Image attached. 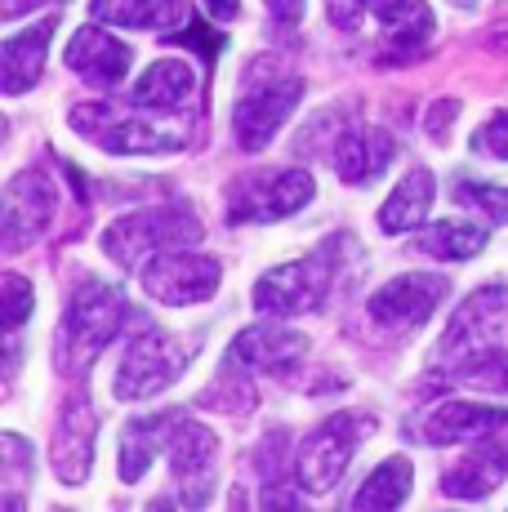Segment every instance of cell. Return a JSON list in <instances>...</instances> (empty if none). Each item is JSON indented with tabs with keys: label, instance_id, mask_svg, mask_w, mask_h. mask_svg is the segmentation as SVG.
<instances>
[{
	"label": "cell",
	"instance_id": "6da1fadb",
	"mask_svg": "<svg viewBox=\"0 0 508 512\" xmlns=\"http://www.w3.org/2000/svg\"><path fill=\"white\" fill-rule=\"evenodd\" d=\"M304 76L286 72V63L272 54L254 58L241 76L237 103H232V134H237L241 152H263L281 134V125L295 116L299 98H304Z\"/></svg>",
	"mask_w": 508,
	"mask_h": 512
},
{
	"label": "cell",
	"instance_id": "7a4b0ae2",
	"mask_svg": "<svg viewBox=\"0 0 508 512\" xmlns=\"http://www.w3.org/2000/svg\"><path fill=\"white\" fill-rule=\"evenodd\" d=\"M125 317H130V308H125V299H121L116 285L85 281L81 290L67 299L63 321H58V334H54L58 370L72 374V379H85L94 361L107 352V343L121 334Z\"/></svg>",
	"mask_w": 508,
	"mask_h": 512
},
{
	"label": "cell",
	"instance_id": "3957f363",
	"mask_svg": "<svg viewBox=\"0 0 508 512\" xmlns=\"http://www.w3.org/2000/svg\"><path fill=\"white\" fill-rule=\"evenodd\" d=\"M201 236H205V228L188 205H148V210L121 214V219L107 223L103 228V254L116 259L121 268L143 272L156 254L197 245Z\"/></svg>",
	"mask_w": 508,
	"mask_h": 512
},
{
	"label": "cell",
	"instance_id": "277c9868",
	"mask_svg": "<svg viewBox=\"0 0 508 512\" xmlns=\"http://www.w3.org/2000/svg\"><path fill=\"white\" fill-rule=\"evenodd\" d=\"M344 250H348V236H335L321 250L304 254V259L268 268L254 281V312H263V317H304V312H317L339 277V263H344L339 254Z\"/></svg>",
	"mask_w": 508,
	"mask_h": 512
},
{
	"label": "cell",
	"instance_id": "5b68a950",
	"mask_svg": "<svg viewBox=\"0 0 508 512\" xmlns=\"http://www.w3.org/2000/svg\"><path fill=\"white\" fill-rule=\"evenodd\" d=\"M67 125H72L81 139H90L103 152L116 156H161V152H179L188 147L192 130L179 121H161V116H130L121 107L107 103H81L67 112Z\"/></svg>",
	"mask_w": 508,
	"mask_h": 512
},
{
	"label": "cell",
	"instance_id": "8992f818",
	"mask_svg": "<svg viewBox=\"0 0 508 512\" xmlns=\"http://www.w3.org/2000/svg\"><path fill=\"white\" fill-rule=\"evenodd\" d=\"M370 432H375V415H366V410H335L330 419H321L304 437V446H299V459H295L299 490L304 495L335 490Z\"/></svg>",
	"mask_w": 508,
	"mask_h": 512
},
{
	"label": "cell",
	"instance_id": "52a82bcc",
	"mask_svg": "<svg viewBox=\"0 0 508 512\" xmlns=\"http://www.w3.org/2000/svg\"><path fill=\"white\" fill-rule=\"evenodd\" d=\"M317 196L308 170H259L241 174L228 183V223L246 228V223H277L286 214H299Z\"/></svg>",
	"mask_w": 508,
	"mask_h": 512
},
{
	"label": "cell",
	"instance_id": "ba28073f",
	"mask_svg": "<svg viewBox=\"0 0 508 512\" xmlns=\"http://www.w3.org/2000/svg\"><path fill=\"white\" fill-rule=\"evenodd\" d=\"M188 370V352L179 348L174 334H165L161 326H143L125 348L121 366L112 379V397L116 401H148L156 392H165L170 383H179V374Z\"/></svg>",
	"mask_w": 508,
	"mask_h": 512
},
{
	"label": "cell",
	"instance_id": "9c48e42d",
	"mask_svg": "<svg viewBox=\"0 0 508 512\" xmlns=\"http://www.w3.org/2000/svg\"><path fill=\"white\" fill-rule=\"evenodd\" d=\"M139 281H143V290H148L156 303L192 308V303L214 299V290H219V281H223V268H219V259L197 254V250L183 245V250L156 254L148 268L139 272Z\"/></svg>",
	"mask_w": 508,
	"mask_h": 512
},
{
	"label": "cell",
	"instance_id": "30bf717a",
	"mask_svg": "<svg viewBox=\"0 0 508 512\" xmlns=\"http://www.w3.org/2000/svg\"><path fill=\"white\" fill-rule=\"evenodd\" d=\"M219 455V441L205 423L188 415H170L165 428V459H170L174 486H179V504H205L210 495V468Z\"/></svg>",
	"mask_w": 508,
	"mask_h": 512
},
{
	"label": "cell",
	"instance_id": "8fae6325",
	"mask_svg": "<svg viewBox=\"0 0 508 512\" xmlns=\"http://www.w3.org/2000/svg\"><path fill=\"white\" fill-rule=\"evenodd\" d=\"M446 294H451V281L442 272H406L370 294V317L388 330H415L442 308Z\"/></svg>",
	"mask_w": 508,
	"mask_h": 512
},
{
	"label": "cell",
	"instance_id": "7c38bea8",
	"mask_svg": "<svg viewBox=\"0 0 508 512\" xmlns=\"http://www.w3.org/2000/svg\"><path fill=\"white\" fill-rule=\"evenodd\" d=\"M58 210V192L41 170H18L5 187V214H0V228H5V254H18L23 245H32L36 236L54 223Z\"/></svg>",
	"mask_w": 508,
	"mask_h": 512
},
{
	"label": "cell",
	"instance_id": "4fadbf2b",
	"mask_svg": "<svg viewBox=\"0 0 508 512\" xmlns=\"http://www.w3.org/2000/svg\"><path fill=\"white\" fill-rule=\"evenodd\" d=\"M94 437H99V415H94L90 397L76 392V397L63 401L54 423V441H50V464L54 477L63 486H81L94 468Z\"/></svg>",
	"mask_w": 508,
	"mask_h": 512
},
{
	"label": "cell",
	"instance_id": "5bb4252c",
	"mask_svg": "<svg viewBox=\"0 0 508 512\" xmlns=\"http://www.w3.org/2000/svg\"><path fill=\"white\" fill-rule=\"evenodd\" d=\"M508 428V410L500 406H482V401H437L433 410L415 415L406 423L410 441H424V446H455V441H477L486 432Z\"/></svg>",
	"mask_w": 508,
	"mask_h": 512
},
{
	"label": "cell",
	"instance_id": "9a60e30c",
	"mask_svg": "<svg viewBox=\"0 0 508 512\" xmlns=\"http://www.w3.org/2000/svg\"><path fill=\"white\" fill-rule=\"evenodd\" d=\"M308 352V339L286 326H246L232 339L223 366L228 374H281Z\"/></svg>",
	"mask_w": 508,
	"mask_h": 512
},
{
	"label": "cell",
	"instance_id": "2e32d148",
	"mask_svg": "<svg viewBox=\"0 0 508 512\" xmlns=\"http://www.w3.org/2000/svg\"><path fill=\"white\" fill-rule=\"evenodd\" d=\"M504 326H508V285L473 290L442 334V357H455V352H468V348H486V343H504Z\"/></svg>",
	"mask_w": 508,
	"mask_h": 512
},
{
	"label": "cell",
	"instance_id": "e0dca14e",
	"mask_svg": "<svg viewBox=\"0 0 508 512\" xmlns=\"http://www.w3.org/2000/svg\"><path fill=\"white\" fill-rule=\"evenodd\" d=\"M504 481H508V437L486 432V437H477V446L468 450L455 468H446L442 495H451V499H491Z\"/></svg>",
	"mask_w": 508,
	"mask_h": 512
},
{
	"label": "cell",
	"instance_id": "ac0fdd59",
	"mask_svg": "<svg viewBox=\"0 0 508 512\" xmlns=\"http://www.w3.org/2000/svg\"><path fill=\"white\" fill-rule=\"evenodd\" d=\"M130 63H134L130 45H121L112 32H103V27L90 23V27H81V32H72L67 67H72L85 85H94V90H112L116 81H125Z\"/></svg>",
	"mask_w": 508,
	"mask_h": 512
},
{
	"label": "cell",
	"instance_id": "d6986e66",
	"mask_svg": "<svg viewBox=\"0 0 508 512\" xmlns=\"http://www.w3.org/2000/svg\"><path fill=\"white\" fill-rule=\"evenodd\" d=\"M335 174L344 179L348 187H366L375 179H384L388 165L397 156V143L388 130H370V125H353L335 139Z\"/></svg>",
	"mask_w": 508,
	"mask_h": 512
},
{
	"label": "cell",
	"instance_id": "ffe728a7",
	"mask_svg": "<svg viewBox=\"0 0 508 512\" xmlns=\"http://www.w3.org/2000/svg\"><path fill=\"white\" fill-rule=\"evenodd\" d=\"M54 32H58V14L41 18V23H32L27 32H18L5 41V54H0V85H5L9 98L27 94L36 81H41Z\"/></svg>",
	"mask_w": 508,
	"mask_h": 512
},
{
	"label": "cell",
	"instance_id": "44dd1931",
	"mask_svg": "<svg viewBox=\"0 0 508 512\" xmlns=\"http://www.w3.org/2000/svg\"><path fill=\"white\" fill-rule=\"evenodd\" d=\"M433 201H437V179L424 170V165H419V170H410L406 179L393 187V196L379 205V232H384V236L415 232L419 223H428Z\"/></svg>",
	"mask_w": 508,
	"mask_h": 512
},
{
	"label": "cell",
	"instance_id": "7402d4cb",
	"mask_svg": "<svg viewBox=\"0 0 508 512\" xmlns=\"http://www.w3.org/2000/svg\"><path fill=\"white\" fill-rule=\"evenodd\" d=\"M170 415L174 410H161V415H143V419H130L121 428V455H116V472H121L125 486L148 477L152 459L165 455V428H170Z\"/></svg>",
	"mask_w": 508,
	"mask_h": 512
},
{
	"label": "cell",
	"instance_id": "603a6c76",
	"mask_svg": "<svg viewBox=\"0 0 508 512\" xmlns=\"http://www.w3.org/2000/svg\"><path fill=\"white\" fill-rule=\"evenodd\" d=\"M90 14L112 27H143V32H170V27L188 23V5L183 0H94Z\"/></svg>",
	"mask_w": 508,
	"mask_h": 512
},
{
	"label": "cell",
	"instance_id": "cb8c5ba5",
	"mask_svg": "<svg viewBox=\"0 0 508 512\" xmlns=\"http://www.w3.org/2000/svg\"><path fill=\"white\" fill-rule=\"evenodd\" d=\"M197 90V76L183 58H161V63L143 67V76L134 81V103L152 107V112H174L183 107Z\"/></svg>",
	"mask_w": 508,
	"mask_h": 512
},
{
	"label": "cell",
	"instance_id": "d4e9b609",
	"mask_svg": "<svg viewBox=\"0 0 508 512\" xmlns=\"http://www.w3.org/2000/svg\"><path fill=\"white\" fill-rule=\"evenodd\" d=\"M366 5L384 23V32L393 36V45L406 49V54H419L428 45V36H433V9H428V0H366Z\"/></svg>",
	"mask_w": 508,
	"mask_h": 512
},
{
	"label": "cell",
	"instance_id": "484cf974",
	"mask_svg": "<svg viewBox=\"0 0 508 512\" xmlns=\"http://www.w3.org/2000/svg\"><path fill=\"white\" fill-rule=\"evenodd\" d=\"M446 379L477 392H504L508 397V348L504 343H486V348L455 352V366L446 370Z\"/></svg>",
	"mask_w": 508,
	"mask_h": 512
},
{
	"label": "cell",
	"instance_id": "4316f807",
	"mask_svg": "<svg viewBox=\"0 0 508 512\" xmlns=\"http://www.w3.org/2000/svg\"><path fill=\"white\" fill-rule=\"evenodd\" d=\"M486 241H491V228L486 223H437V228H428L424 236L415 241L419 254H428V259H477V254L486 250Z\"/></svg>",
	"mask_w": 508,
	"mask_h": 512
},
{
	"label": "cell",
	"instance_id": "83f0119b",
	"mask_svg": "<svg viewBox=\"0 0 508 512\" xmlns=\"http://www.w3.org/2000/svg\"><path fill=\"white\" fill-rule=\"evenodd\" d=\"M410 486H415V477H410V459L406 455H393V459H384V464H379L357 486L353 508H361V512L397 508V504H406V499H410Z\"/></svg>",
	"mask_w": 508,
	"mask_h": 512
},
{
	"label": "cell",
	"instance_id": "f1b7e54d",
	"mask_svg": "<svg viewBox=\"0 0 508 512\" xmlns=\"http://www.w3.org/2000/svg\"><path fill=\"white\" fill-rule=\"evenodd\" d=\"M0 455H5V508H18L23 504L27 477H32V468H36V455L18 432H5V437H0Z\"/></svg>",
	"mask_w": 508,
	"mask_h": 512
},
{
	"label": "cell",
	"instance_id": "f546056e",
	"mask_svg": "<svg viewBox=\"0 0 508 512\" xmlns=\"http://www.w3.org/2000/svg\"><path fill=\"white\" fill-rule=\"evenodd\" d=\"M0 299H5V326H9V334H18L27 326V317H32V308H36L32 281L18 277V272H5V277H0Z\"/></svg>",
	"mask_w": 508,
	"mask_h": 512
},
{
	"label": "cell",
	"instance_id": "4dcf8cb0",
	"mask_svg": "<svg viewBox=\"0 0 508 512\" xmlns=\"http://www.w3.org/2000/svg\"><path fill=\"white\" fill-rule=\"evenodd\" d=\"M455 201L482 205L491 214V223H508V187L504 183H482V179H459L455 183Z\"/></svg>",
	"mask_w": 508,
	"mask_h": 512
},
{
	"label": "cell",
	"instance_id": "1f68e13d",
	"mask_svg": "<svg viewBox=\"0 0 508 512\" xmlns=\"http://www.w3.org/2000/svg\"><path fill=\"white\" fill-rule=\"evenodd\" d=\"M468 147L477 156H491V161H508V112H495L486 125H477Z\"/></svg>",
	"mask_w": 508,
	"mask_h": 512
},
{
	"label": "cell",
	"instance_id": "d6a6232c",
	"mask_svg": "<svg viewBox=\"0 0 508 512\" xmlns=\"http://www.w3.org/2000/svg\"><path fill=\"white\" fill-rule=\"evenodd\" d=\"M183 41H192V45H197L201 54L210 58V63H214V58L223 54V45H228V41H223L219 32H210V27H205L201 18H188V23H183Z\"/></svg>",
	"mask_w": 508,
	"mask_h": 512
},
{
	"label": "cell",
	"instance_id": "836d02e7",
	"mask_svg": "<svg viewBox=\"0 0 508 512\" xmlns=\"http://www.w3.org/2000/svg\"><path fill=\"white\" fill-rule=\"evenodd\" d=\"M366 0H326V14L339 32H357L361 27V14H366Z\"/></svg>",
	"mask_w": 508,
	"mask_h": 512
},
{
	"label": "cell",
	"instance_id": "e575fe53",
	"mask_svg": "<svg viewBox=\"0 0 508 512\" xmlns=\"http://www.w3.org/2000/svg\"><path fill=\"white\" fill-rule=\"evenodd\" d=\"M455 112H459V103H455V98H442V103H433V107H428V121H424L428 139L446 143V134H451V121H455Z\"/></svg>",
	"mask_w": 508,
	"mask_h": 512
},
{
	"label": "cell",
	"instance_id": "d590c367",
	"mask_svg": "<svg viewBox=\"0 0 508 512\" xmlns=\"http://www.w3.org/2000/svg\"><path fill=\"white\" fill-rule=\"evenodd\" d=\"M263 5L272 9V18H277V23H299V18H304V9H308V0H263Z\"/></svg>",
	"mask_w": 508,
	"mask_h": 512
},
{
	"label": "cell",
	"instance_id": "8d00e7d4",
	"mask_svg": "<svg viewBox=\"0 0 508 512\" xmlns=\"http://www.w3.org/2000/svg\"><path fill=\"white\" fill-rule=\"evenodd\" d=\"M41 5H63V0H0V14L23 18V14H32V9H41Z\"/></svg>",
	"mask_w": 508,
	"mask_h": 512
},
{
	"label": "cell",
	"instance_id": "74e56055",
	"mask_svg": "<svg viewBox=\"0 0 508 512\" xmlns=\"http://www.w3.org/2000/svg\"><path fill=\"white\" fill-rule=\"evenodd\" d=\"M205 9H210V18H223V23H232V18L241 14V0H205Z\"/></svg>",
	"mask_w": 508,
	"mask_h": 512
}]
</instances>
